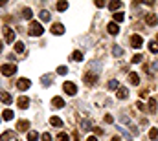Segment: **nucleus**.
<instances>
[{
	"instance_id": "f257e3e1",
	"label": "nucleus",
	"mask_w": 158,
	"mask_h": 141,
	"mask_svg": "<svg viewBox=\"0 0 158 141\" xmlns=\"http://www.w3.org/2000/svg\"><path fill=\"white\" fill-rule=\"evenodd\" d=\"M28 33H30L31 37H40V35L44 33V29H43V26H40L39 22H31V24H30Z\"/></svg>"
},
{
	"instance_id": "f03ea898",
	"label": "nucleus",
	"mask_w": 158,
	"mask_h": 141,
	"mask_svg": "<svg viewBox=\"0 0 158 141\" xmlns=\"http://www.w3.org/2000/svg\"><path fill=\"white\" fill-rule=\"evenodd\" d=\"M0 72H2L4 77H11L13 73L17 72V66H15V64H4L2 68H0Z\"/></svg>"
},
{
	"instance_id": "7ed1b4c3",
	"label": "nucleus",
	"mask_w": 158,
	"mask_h": 141,
	"mask_svg": "<svg viewBox=\"0 0 158 141\" xmlns=\"http://www.w3.org/2000/svg\"><path fill=\"white\" fill-rule=\"evenodd\" d=\"M63 90L68 93V95H75V93H77V86L68 81V83H64V84H63Z\"/></svg>"
},
{
	"instance_id": "20e7f679",
	"label": "nucleus",
	"mask_w": 158,
	"mask_h": 141,
	"mask_svg": "<svg viewBox=\"0 0 158 141\" xmlns=\"http://www.w3.org/2000/svg\"><path fill=\"white\" fill-rule=\"evenodd\" d=\"M130 46L136 48V50H140L142 46H143V39L140 35H132V37H130Z\"/></svg>"
},
{
	"instance_id": "39448f33",
	"label": "nucleus",
	"mask_w": 158,
	"mask_h": 141,
	"mask_svg": "<svg viewBox=\"0 0 158 141\" xmlns=\"http://www.w3.org/2000/svg\"><path fill=\"white\" fill-rule=\"evenodd\" d=\"M31 86V83H30V79H18L17 81V88L20 90V92H26Z\"/></svg>"
},
{
	"instance_id": "423d86ee",
	"label": "nucleus",
	"mask_w": 158,
	"mask_h": 141,
	"mask_svg": "<svg viewBox=\"0 0 158 141\" xmlns=\"http://www.w3.org/2000/svg\"><path fill=\"white\" fill-rule=\"evenodd\" d=\"M4 37H6V42H13V40H15V31L6 26L4 28Z\"/></svg>"
},
{
	"instance_id": "0eeeda50",
	"label": "nucleus",
	"mask_w": 158,
	"mask_h": 141,
	"mask_svg": "<svg viewBox=\"0 0 158 141\" xmlns=\"http://www.w3.org/2000/svg\"><path fill=\"white\" fill-rule=\"evenodd\" d=\"M85 83L88 86L96 84V83H98V75H96V73H85Z\"/></svg>"
},
{
	"instance_id": "6e6552de",
	"label": "nucleus",
	"mask_w": 158,
	"mask_h": 141,
	"mask_svg": "<svg viewBox=\"0 0 158 141\" xmlns=\"http://www.w3.org/2000/svg\"><path fill=\"white\" fill-rule=\"evenodd\" d=\"M52 33L53 35H63L64 33V26L63 24H53L52 26Z\"/></svg>"
},
{
	"instance_id": "1a4fd4ad",
	"label": "nucleus",
	"mask_w": 158,
	"mask_h": 141,
	"mask_svg": "<svg viewBox=\"0 0 158 141\" xmlns=\"http://www.w3.org/2000/svg\"><path fill=\"white\" fill-rule=\"evenodd\" d=\"M145 22H147L149 26H156V24H158V17L154 15V13H149V15L145 17Z\"/></svg>"
},
{
	"instance_id": "9d476101",
	"label": "nucleus",
	"mask_w": 158,
	"mask_h": 141,
	"mask_svg": "<svg viewBox=\"0 0 158 141\" xmlns=\"http://www.w3.org/2000/svg\"><path fill=\"white\" fill-rule=\"evenodd\" d=\"M17 105H18V108H28L30 106V99L28 97H18V101H17Z\"/></svg>"
},
{
	"instance_id": "9b49d317",
	"label": "nucleus",
	"mask_w": 158,
	"mask_h": 141,
	"mask_svg": "<svg viewBox=\"0 0 158 141\" xmlns=\"http://www.w3.org/2000/svg\"><path fill=\"white\" fill-rule=\"evenodd\" d=\"M28 128H30V121H18L17 123V130L18 132H26Z\"/></svg>"
},
{
	"instance_id": "f8f14e48",
	"label": "nucleus",
	"mask_w": 158,
	"mask_h": 141,
	"mask_svg": "<svg viewBox=\"0 0 158 141\" xmlns=\"http://www.w3.org/2000/svg\"><path fill=\"white\" fill-rule=\"evenodd\" d=\"M0 101H2V103H6V105H11V95H9V93L8 92H2V90H0Z\"/></svg>"
},
{
	"instance_id": "ddd939ff",
	"label": "nucleus",
	"mask_w": 158,
	"mask_h": 141,
	"mask_svg": "<svg viewBox=\"0 0 158 141\" xmlns=\"http://www.w3.org/2000/svg\"><path fill=\"white\" fill-rule=\"evenodd\" d=\"M129 81H130L132 84H140V75H138L136 72H130V73H129Z\"/></svg>"
},
{
	"instance_id": "4468645a",
	"label": "nucleus",
	"mask_w": 158,
	"mask_h": 141,
	"mask_svg": "<svg viewBox=\"0 0 158 141\" xmlns=\"http://www.w3.org/2000/svg\"><path fill=\"white\" fill-rule=\"evenodd\" d=\"M107 29H108V33H111V35H118V31H120V28H118V24H116V22H111Z\"/></svg>"
},
{
	"instance_id": "2eb2a0df",
	"label": "nucleus",
	"mask_w": 158,
	"mask_h": 141,
	"mask_svg": "<svg viewBox=\"0 0 158 141\" xmlns=\"http://www.w3.org/2000/svg\"><path fill=\"white\" fill-rule=\"evenodd\" d=\"M52 105L55 106V108H63V106H64V101L61 99V97H53V99H52Z\"/></svg>"
},
{
	"instance_id": "dca6fc26",
	"label": "nucleus",
	"mask_w": 158,
	"mask_h": 141,
	"mask_svg": "<svg viewBox=\"0 0 158 141\" xmlns=\"http://www.w3.org/2000/svg\"><path fill=\"white\" fill-rule=\"evenodd\" d=\"M121 2H120V0H114V2H108V9H111V11H116V9H120L121 8Z\"/></svg>"
},
{
	"instance_id": "f3484780",
	"label": "nucleus",
	"mask_w": 158,
	"mask_h": 141,
	"mask_svg": "<svg viewBox=\"0 0 158 141\" xmlns=\"http://www.w3.org/2000/svg\"><path fill=\"white\" fill-rule=\"evenodd\" d=\"M50 123H52L53 126H63V119L57 117V116H53V117H50Z\"/></svg>"
},
{
	"instance_id": "a211bd4d",
	"label": "nucleus",
	"mask_w": 158,
	"mask_h": 141,
	"mask_svg": "<svg viewBox=\"0 0 158 141\" xmlns=\"http://www.w3.org/2000/svg\"><path fill=\"white\" fill-rule=\"evenodd\" d=\"M13 137V130H6L2 136H0V141H9Z\"/></svg>"
},
{
	"instance_id": "6ab92c4d",
	"label": "nucleus",
	"mask_w": 158,
	"mask_h": 141,
	"mask_svg": "<svg viewBox=\"0 0 158 141\" xmlns=\"http://www.w3.org/2000/svg\"><path fill=\"white\" fill-rule=\"evenodd\" d=\"M72 60H75V62H81L83 60V51H74V55H72Z\"/></svg>"
},
{
	"instance_id": "aec40b11",
	"label": "nucleus",
	"mask_w": 158,
	"mask_h": 141,
	"mask_svg": "<svg viewBox=\"0 0 158 141\" xmlns=\"http://www.w3.org/2000/svg\"><path fill=\"white\" fill-rule=\"evenodd\" d=\"M129 97V90L127 88H120L118 90V99H127Z\"/></svg>"
},
{
	"instance_id": "412c9836",
	"label": "nucleus",
	"mask_w": 158,
	"mask_h": 141,
	"mask_svg": "<svg viewBox=\"0 0 158 141\" xmlns=\"http://www.w3.org/2000/svg\"><path fill=\"white\" fill-rule=\"evenodd\" d=\"M147 108H149V112H156V108H158V105H156V101L154 99H149V105H147Z\"/></svg>"
},
{
	"instance_id": "4be33fe9",
	"label": "nucleus",
	"mask_w": 158,
	"mask_h": 141,
	"mask_svg": "<svg viewBox=\"0 0 158 141\" xmlns=\"http://www.w3.org/2000/svg\"><path fill=\"white\" fill-rule=\"evenodd\" d=\"M13 116H15V114H13L9 108H6V110H4V114H2V117H4L6 121H11V119H13Z\"/></svg>"
},
{
	"instance_id": "5701e85b",
	"label": "nucleus",
	"mask_w": 158,
	"mask_h": 141,
	"mask_svg": "<svg viewBox=\"0 0 158 141\" xmlns=\"http://www.w3.org/2000/svg\"><path fill=\"white\" fill-rule=\"evenodd\" d=\"M149 51L151 53H158V42L156 40H151L149 42Z\"/></svg>"
},
{
	"instance_id": "b1692460",
	"label": "nucleus",
	"mask_w": 158,
	"mask_h": 141,
	"mask_svg": "<svg viewBox=\"0 0 158 141\" xmlns=\"http://www.w3.org/2000/svg\"><path fill=\"white\" fill-rule=\"evenodd\" d=\"M40 81H43L44 86H50V84L53 83V77H52V75H43V79H40Z\"/></svg>"
},
{
	"instance_id": "393cba45",
	"label": "nucleus",
	"mask_w": 158,
	"mask_h": 141,
	"mask_svg": "<svg viewBox=\"0 0 158 141\" xmlns=\"http://www.w3.org/2000/svg\"><path fill=\"white\" fill-rule=\"evenodd\" d=\"M57 9H59V11H66V9H68V2H66V0L57 2Z\"/></svg>"
},
{
	"instance_id": "a878e982",
	"label": "nucleus",
	"mask_w": 158,
	"mask_h": 141,
	"mask_svg": "<svg viewBox=\"0 0 158 141\" xmlns=\"http://www.w3.org/2000/svg\"><path fill=\"white\" fill-rule=\"evenodd\" d=\"M112 53H114V57H121L123 55V48H121V46H114Z\"/></svg>"
},
{
	"instance_id": "bb28decb",
	"label": "nucleus",
	"mask_w": 158,
	"mask_h": 141,
	"mask_svg": "<svg viewBox=\"0 0 158 141\" xmlns=\"http://www.w3.org/2000/svg\"><path fill=\"white\" fill-rule=\"evenodd\" d=\"M50 17H52L50 11H46V9L40 11V20H43V22H48V20H50Z\"/></svg>"
},
{
	"instance_id": "cd10ccee",
	"label": "nucleus",
	"mask_w": 158,
	"mask_h": 141,
	"mask_svg": "<svg viewBox=\"0 0 158 141\" xmlns=\"http://www.w3.org/2000/svg\"><path fill=\"white\" fill-rule=\"evenodd\" d=\"M108 90H116V88H118V86H120V83H118V81H116V79H112V81H108Z\"/></svg>"
},
{
	"instance_id": "c85d7f7f",
	"label": "nucleus",
	"mask_w": 158,
	"mask_h": 141,
	"mask_svg": "<svg viewBox=\"0 0 158 141\" xmlns=\"http://www.w3.org/2000/svg\"><path fill=\"white\" fill-rule=\"evenodd\" d=\"M123 20H125V15H123V13H114V22H116V24L123 22Z\"/></svg>"
},
{
	"instance_id": "c756f323",
	"label": "nucleus",
	"mask_w": 158,
	"mask_h": 141,
	"mask_svg": "<svg viewBox=\"0 0 158 141\" xmlns=\"http://www.w3.org/2000/svg\"><path fill=\"white\" fill-rule=\"evenodd\" d=\"M31 15H33V13H31V9H30V8H24V11H22V17H24L26 20H31Z\"/></svg>"
},
{
	"instance_id": "7c9ffc66",
	"label": "nucleus",
	"mask_w": 158,
	"mask_h": 141,
	"mask_svg": "<svg viewBox=\"0 0 158 141\" xmlns=\"http://www.w3.org/2000/svg\"><path fill=\"white\" fill-rule=\"evenodd\" d=\"M149 137L153 139V141H156L158 139V128H151L149 130Z\"/></svg>"
},
{
	"instance_id": "2f4dec72",
	"label": "nucleus",
	"mask_w": 158,
	"mask_h": 141,
	"mask_svg": "<svg viewBox=\"0 0 158 141\" xmlns=\"http://www.w3.org/2000/svg\"><path fill=\"white\" fill-rule=\"evenodd\" d=\"M81 126H83L85 130H90V128H92V123H90L88 119H83V121H81Z\"/></svg>"
},
{
	"instance_id": "473e14b6",
	"label": "nucleus",
	"mask_w": 158,
	"mask_h": 141,
	"mask_svg": "<svg viewBox=\"0 0 158 141\" xmlns=\"http://www.w3.org/2000/svg\"><path fill=\"white\" fill-rule=\"evenodd\" d=\"M37 139H39L37 132H28V141H37Z\"/></svg>"
},
{
	"instance_id": "72a5a7b5",
	"label": "nucleus",
	"mask_w": 158,
	"mask_h": 141,
	"mask_svg": "<svg viewBox=\"0 0 158 141\" xmlns=\"http://www.w3.org/2000/svg\"><path fill=\"white\" fill-rule=\"evenodd\" d=\"M57 141H70V137H68V134H64V132H61L59 136H57Z\"/></svg>"
},
{
	"instance_id": "f704fd0d",
	"label": "nucleus",
	"mask_w": 158,
	"mask_h": 141,
	"mask_svg": "<svg viewBox=\"0 0 158 141\" xmlns=\"http://www.w3.org/2000/svg\"><path fill=\"white\" fill-rule=\"evenodd\" d=\"M15 51H17V53H22V51H24V42H17V44H15Z\"/></svg>"
},
{
	"instance_id": "c9c22d12",
	"label": "nucleus",
	"mask_w": 158,
	"mask_h": 141,
	"mask_svg": "<svg viewBox=\"0 0 158 141\" xmlns=\"http://www.w3.org/2000/svg\"><path fill=\"white\" fill-rule=\"evenodd\" d=\"M57 73H59V75H64V73H68V68H66V66H59Z\"/></svg>"
},
{
	"instance_id": "e433bc0d",
	"label": "nucleus",
	"mask_w": 158,
	"mask_h": 141,
	"mask_svg": "<svg viewBox=\"0 0 158 141\" xmlns=\"http://www.w3.org/2000/svg\"><path fill=\"white\" fill-rule=\"evenodd\" d=\"M120 132H121V134H123V137H125V139H127V141H130V139H132V136H130V134H129V132H127V130H123V128H120Z\"/></svg>"
},
{
	"instance_id": "4c0bfd02",
	"label": "nucleus",
	"mask_w": 158,
	"mask_h": 141,
	"mask_svg": "<svg viewBox=\"0 0 158 141\" xmlns=\"http://www.w3.org/2000/svg\"><path fill=\"white\" fill-rule=\"evenodd\" d=\"M103 119H105V123H108V125H112V123H114V117L111 116V114H107V116L103 117Z\"/></svg>"
},
{
	"instance_id": "58836bf2",
	"label": "nucleus",
	"mask_w": 158,
	"mask_h": 141,
	"mask_svg": "<svg viewBox=\"0 0 158 141\" xmlns=\"http://www.w3.org/2000/svg\"><path fill=\"white\" fill-rule=\"evenodd\" d=\"M142 59H143V57H142V55H140V53H138V55H134V57H132V62H140V60H142Z\"/></svg>"
},
{
	"instance_id": "ea45409f",
	"label": "nucleus",
	"mask_w": 158,
	"mask_h": 141,
	"mask_svg": "<svg viewBox=\"0 0 158 141\" xmlns=\"http://www.w3.org/2000/svg\"><path fill=\"white\" fill-rule=\"evenodd\" d=\"M43 141H52V136H50V134H43Z\"/></svg>"
},
{
	"instance_id": "a19ab883",
	"label": "nucleus",
	"mask_w": 158,
	"mask_h": 141,
	"mask_svg": "<svg viewBox=\"0 0 158 141\" xmlns=\"http://www.w3.org/2000/svg\"><path fill=\"white\" fill-rule=\"evenodd\" d=\"M94 134H98V136H101V134H103V130L99 128V126H96V128H94Z\"/></svg>"
},
{
	"instance_id": "79ce46f5",
	"label": "nucleus",
	"mask_w": 158,
	"mask_h": 141,
	"mask_svg": "<svg viewBox=\"0 0 158 141\" xmlns=\"http://www.w3.org/2000/svg\"><path fill=\"white\" fill-rule=\"evenodd\" d=\"M96 6H98V8H103V6H105V2H103V0H98V2H96Z\"/></svg>"
},
{
	"instance_id": "37998d69",
	"label": "nucleus",
	"mask_w": 158,
	"mask_h": 141,
	"mask_svg": "<svg viewBox=\"0 0 158 141\" xmlns=\"http://www.w3.org/2000/svg\"><path fill=\"white\" fill-rule=\"evenodd\" d=\"M136 106H138V110H145V105H143V103H138Z\"/></svg>"
},
{
	"instance_id": "c03bdc74",
	"label": "nucleus",
	"mask_w": 158,
	"mask_h": 141,
	"mask_svg": "<svg viewBox=\"0 0 158 141\" xmlns=\"http://www.w3.org/2000/svg\"><path fill=\"white\" fill-rule=\"evenodd\" d=\"M121 123H127V125H130V121H129V117H121Z\"/></svg>"
},
{
	"instance_id": "a18cd8bd",
	"label": "nucleus",
	"mask_w": 158,
	"mask_h": 141,
	"mask_svg": "<svg viewBox=\"0 0 158 141\" xmlns=\"http://www.w3.org/2000/svg\"><path fill=\"white\" fill-rule=\"evenodd\" d=\"M74 139H75V141H79V139H81V134H79V132H77V134H74Z\"/></svg>"
},
{
	"instance_id": "49530a36",
	"label": "nucleus",
	"mask_w": 158,
	"mask_h": 141,
	"mask_svg": "<svg viewBox=\"0 0 158 141\" xmlns=\"http://www.w3.org/2000/svg\"><path fill=\"white\" fill-rule=\"evenodd\" d=\"M86 141H98V137H94V136H90V137H88Z\"/></svg>"
},
{
	"instance_id": "de8ad7c7",
	"label": "nucleus",
	"mask_w": 158,
	"mask_h": 141,
	"mask_svg": "<svg viewBox=\"0 0 158 141\" xmlns=\"http://www.w3.org/2000/svg\"><path fill=\"white\" fill-rule=\"evenodd\" d=\"M153 70H158V62H154V64H153Z\"/></svg>"
},
{
	"instance_id": "09e8293b",
	"label": "nucleus",
	"mask_w": 158,
	"mask_h": 141,
	"mask_svg": "<svg viewBox=\"0 0 158 141\" xmlns=\"http://www.w3.org/2000/svg\"><path fill=\"white\" fill-rule=\"evenodd\" d=\"M112 141H121V139L120 137H112Z\"/></svg>"
},
{
	"instance_id": "8fccbe9b",
	"label": "nucleus",
	"mask_w": 158,
	"mask_h": 141,
	"mask_svg": "<svg viewBox=\"0 0 158 141\" xmlns=\"http://www.w3.org/2000/svg\"><path fill=\"white\" fill-rule=\"evenodd\" d=\"M0 51H2V42H0Z\"/></svg>"
},
{
	"instance_id": "3c124183",
	"label": "nucleus",
	"mask_w": 158,
	"mask_h": 141,
	"mask_svg": "<svg viewBox=\"0 0 158 141\" xmlns=\"http://www.w3.org/2000/svg\"><path fill=\"white\" fill-rule=\"evenodd\" d=\"M156 40H158V37H156Z\"/></svg>"
}]
</instances>
